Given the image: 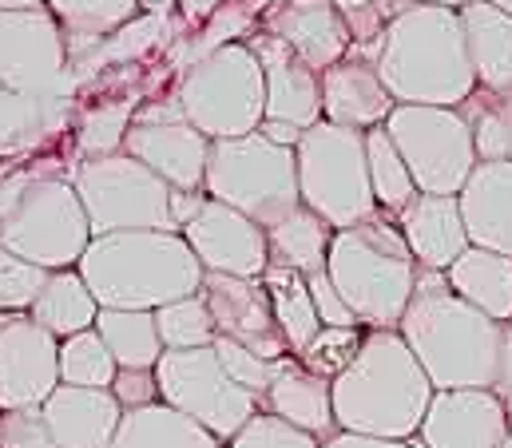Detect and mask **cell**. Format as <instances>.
I'll return each instance as SVG.
<instances>
[{"mask_svg": "<svg viewBox=\"0 0 512 448\" xmlns=\"http://www.w3.org/2000/svg\"><path fill=\"white\" fill-rule=\"evenodd\" d=\"M258 135L266 139V143H274V147H298V139H302V127H294V123H278V119H262L258 123Z\"/></svg>", "mask_w": 512, "mask_h": 448, "instance_id": "50", "label": "cell"}, {"mask_svg": "<svg viewBox=\"0 0 512 448\" xmlns=\"http://www.w3.org/2000/svg\"><path fill=\"white\" fill-rule=\"evenodd\" d=\"M322 448H421L413 441H378V437H354V433H334Z\"/></svg>", "mask_w": 512, "mask_h": 448, "instance_id": "51", "label": "cell"}, {"mask_svg": "<svg viewBox=\"0 0 512 448\" xmlns=\"http://www.w3.org/2000/svg\"><path fill=\"white\" fill-rule=\"evenodd\" d=\"M60 385V341L28 314H0V413L40 409Z\"/></svg>", "mask_w": 512, "mask_h": 448, "instance_id": "14", "label": "cell"}, {"mask_svg": "<svg viewBox=\"0 0 512 448\" xmlns=\"http://www.w3.org/2000/svg\"><path fill=\"white\" fill-rule=\"evenodd\" d=\"M0 448H60L48 433L40 409H8L0 413Z\"/></svg>", "mask_w": 512, "mask_h": 448, "instance_id": "45", "label": "cell"}, {"mask_svg": "<svg viewBox=\"0 0 512 448\" xmlns=\"http://www.w3.org/2000/svg\"><path fill=\"white\" fill-rule=\"evenodd\" d=\"M306 286H310V298H314V314H318V322H322V326H338V330H350V326H358V322H354V314H350V306L338 298L334 282L326 278V270H322V274H314V278H306Z\"/></svg>", "mask_w": 512, "mask_h": 448, "instance_id": "47", "label": "cell"}, {"mask_svg": "<svg viewBox=\"0 0 512 448\" xmlns=\"http://www.w3.org/2000/svg\"><path fill=\"white\" fill-rule=\"evenodd\" d=\"M374 68L393 104L461 108L477 92L465 28L453 8H405L389 16Z\"/></svg>", "mask_w": 512, "mask_h": 448, "instance_id": "3", "label": "cell"}, {"mask_svg": "<svg viewBox=\"0 0 512 448\" xmlns=\"http://www.w3.org/2000/svg\"><path fill=\"white\" fill-rule=\"evenodd\" d=\"M211 139L199 135L187 119H131L124 155L159 175L171 191H203Z\"/></svg>", "mask_w": 512, "mask_h": 448, "instance_id": "18", "label": "cell"}, {"mask_svg": "<svg viewBox=\"0 0 512 448\" xmlns=\"http://www.w3.org/2000/svg\"><path fill=\"white\" fill-rule=\"evenodd\" d=\"M44 282H48V270L0 246V314H28Z\"/></svg>", "mask_w": 512, "mask_h": 448, "instance_id": "42", "label": "cell"}, {"mask_svg": "<svg viewBox=\"0 0 512 448\" xmlns=\"http://www.w3.org/2000/svg\"><path fill=\"white\" fill-rule=\"evenodd\" d=\"M92 242L68 179H20L0 203V246L40 270H76Z\"/></svg>", "mask_w": 512, "mask_h": 448, "instance_id": "7", "label": "cell"}, {"mask_svg": "<svg viewBox=\"0 0 512 448\" xmlns=\"http://www.w3.org/2000/svg\"><path fill=\"white\" fill-rule=\"evenodd\" d=\"M255 52L258 68H262V119H278V123H294V127H314L322 119V96H318V72L306 68L282 40L251 32L243 40Z\"/></svg>", "mask_w": 512, "mask_h": 448, "instance_id": "20", "label": "cell"}, {"mask_svg": "<svg viewBox=\"0 0 512 448\" xmlns=\"http://www.w3.org/2000/svg\"><path fill=\"white\" fill-rule=\"evenodd\" d=\"M469 64L477 76V88L489 96L512 92V16L493 8L489 0H469L461 12Z\"/></svg>", "mask_w": 512, "mask_h": 448, "instance_id": "26", "label": "cell"}, {"mask_svg": "<svg viewBox=\"0 0 512 448\" xmlns=\"http://www.w3.org/2000/svg\"><path fill=\"white\" fill-rule=\"evenodd\" d=\"M362 337L366 334H362L358 326H350V330L322 326L318 334L306 341V349L298 353V361H302V369H310L314 377L334 381V377H338V373H346V369H350V361L358 357Z\"/></svg>", "mask_w": 512, "mask_h": 448, "instance_id": "41", "label": "cell"}, {"mask_svg": "<svg viewBox=\"0 0 512 448\" xmlns=\"http://www.w3.org/2000/svg\"><path fill=\"white\" fill-rule=\"evenodd\" d=\"M116 361L96 330H84L76 337L60 341V385H80V389H108L116 377Z\"/></svg>", "mask_w": 512, "mask_h": 448, "instance_id": "38", "label": "cell"}, {"mask_svg": "<svg viewBox=\"0 0 512 448\" xmlns=\"http://www.w3.org/2000/svg\"><path fill=\"white\" fill-rule=\"evenodd\" d=\"M469 0H389V16H397V12H405V8H453V12H461Z\"/></svg>", "mask_w": 512, "mask_h": 448, "instance_id": "53", "label": "cell"}, {"mask_svg": "<svg viewBox=\"0 0 512 448\" xmlns=\"http://www.w3.org/2000/svg\"><path fill=\"white\" fill-rule=\"evenodd\" d=\"M457 207L469 246L512 258V163H477L457 195Z\"/></svg>", "mask_w": 512, "mask_h": 448, "instance_id": "24", "label": "cell"}, {"mask_svg": "<svg viewBox=\"0 0 512 448\" xmlns=\"http://www.w3.org/2000/svg\"><path fill=\"white\" fill-rule=\"evenodd\" d=\"M179 36H183V24H179L175 12H139V16H131L124 28H116L100 48H92L80 60H72L68 76L88 80V76H100L108 68H124V64H135L147 52L171 48Z\"/></svg>", "mask_w": 512, "mask_h": 448, "instance_id": "27", "label": "cell"}, {"mask_svg": "<svg viewBox=\"0 0 512 448\" xmlns=\"http://www.w3.org/2000/svg\"><path fill=\"white\" fill-rule=\"evenodd\" d=\"M139 4V12H171L179 0H135Z\"/></svg>", "mask_w": 512, "mask_h": 448, "instance_id": "54", "label": "cell"}, {"mask_svg": "<svg viewBox=\"0 0 512 448\" xmlns=\"http://www.w3.org/2000/svg\"><path fill=\"white\" fill-rule=\"evenodd\" d=\"M262 401H266V413L282 417L286 425H294V429H302L318 441H330L338 433L334 405H330V381L302 369L298 357L274 361V377H270Z\"/></svg>", "mask_w": 512, "mask_h": 448, "instance_id": "25", "label": "cell"}, {"mask_svg": "<svg viewBox=\"0 0 512 448\" xmlns=\"http://www.w3.org/2000/svg\"><path fill=\"white\" fill-rule=\"evenodd\" d=\"M112 448H223L219 437H211L203 425H195L191 417L167 409L163 401L128 409Z\"/></svg>", "mask_w": 512, "mask_h": 448, "instance_id": "31", "label": "cell"}, {"mask_svg": "<svg viewBox=\"0 0 512 448\" xmlns=\"http://www.w3.org/2000/svg\"><path fill=\"white\" fill-rule=\"evenodd\" d=\"M108 393L120 401V409H143L159 401V385H155V369H116Z\"/></svg>", "mask_w": 512, "mask_h": 448, "instance_id": "46", "label": "cell"}, {"mask_svg": "<svg viewBox=\"0 0 512 448\" xmlns=\"http://www.w3.org/2000/svg\"><path fill=\"white\" fill-rule=\"evenodd\" d=\"M227 448H322V441L302 433V429H294V425H286L282 417L258 409L255 417L227 441Z\"/></svg>", "mask_w": 512, "mask_h": 448, "instance_id": "43", "label": "cell"}, {"mask_svg": "<svg viewBox=\"0 0 512 448\" xmlns=\"http://www.w3.org/2000/svg\"><path fill=\"white\" fill-rule=\"evenodd\" d=\"M397 155L405 159L417 195H461L477 167L473 131L457 108L397 104L382 123Z\"/></svg>", "mask_w": 512, "mask_h": 448, "instance_id": "11", "label": "cell"}, {"mask_svg": "<svg viewBox=\"0 0 512 448\" xmlns=\"http://www.w3.org/2000/svg\"><path fill=\"white\" fill-rule=\"evenodd\" d=\"M397 334L437 393L497 389L505 322H493L457 298L441 270H417L413 298L397 322Z\"/></svg>", "mask_w": 512, "mask_h": 448, "instance_id": "1", "label": "cell"}, {"mask_svg": "<svg viewBox=\"0 0 512 448\" xmlns=\"http://www.w3.org/2000/svg\"><path fill=\"white\" fill-rule=\"evenodd\" d=\"M175 100L183 108V119L211 143L258 131L266 92L255 52L247 44H227L211 52L183 72Z\"/></svg>", "mask_w": 512, "mask_h": 448, "instance_id": "9", "label": "cell"}, {"mask_svg": "<svg viewBox=\"0 0 512 448\" xmlns=\"http://www.w3.org/2000/svg\"><path fill=\"white\" fill-rule=\"evenodd\" d=\"M131 119H135V100H128V96L88 108L80 115V127H76V143H80L84 159L124 151V135H128Z\"/></svg>", "mask_w": 512, "mask_h": 448, "instance_id": "39", "label": "cell"}, {"mask_svg": "<svg viewBox=\"0 0 512 448\" xmlns=\"http://www.w3.org/2000/svg\"><path fill=\"white\" fill-rule=\"evenodd\" d=\"M489 4H493V8H501V12H509V16H512V0H489Z\"/></svg>", "mask_w": 512, "mask_h": 448, "instance_id": "58", "label": "cell"}, {"mask_svg": "<svg viewBox=\"0 0 512 448\" xmlns=\"http://www.w3.org/2000/svg\"><path fill=\"white\" fill-rule=\"evenodd\" d=\"M274 4H282V0H251V12L262 16V12H266V8H274Z\"/></svg>", "mask_w": 512, "mask_h": 448, "instance_id": "56", "label": "cell"}, {"mask_svg": "<svg viewBox=\"0 0 512 448\" xmlns=\"http://www.w3.org/2000/svg\"><path fill=\"white\" fill-rule=\"evenodd\" d=\"M76 274L100 310H159L199 294L203 266L183 234L171 230H120L88 242Z\"/></svg>", "mask_w": 512, "mask_h": 448, "instance_id": "4", "label": "cell"}, {"mask_svg": "<svg viewBox=\"0 0 512 448\" xmlns=\"http://www.w3.org/2000/svg\"><path fill=\"white\" fill-rule=\"evenodd\" d=\"M318 96H322L326 123L354 127V131L382 127L389 112L397 108L393 96L385 92L374 60H358V56H342L338 64L318 72Z\"/></svg>", "mask_w": 512, "mask_h": 448, "instance_id": "21", "label": "cell"}, {"mask_svg": "<svg viewBox=\"0 0 512 448\" xmlns=\"http://www.w3.org/2000/svg\"><path fill=\"white\" fill-rule=\"evenodd\" d=\"M199 298L207 302V314L215 322V337H231L247 345L262 361L290 357L286 337L274 322L270 298L258 278H231V274H203Z\"/></svg>", "mask_w": 512, "mask_h": 448, "instance_id": "15", "label": "cell"}, {"mask_svg": "<svg viewBox=\"0 0 512 448\" xmlns=\"http://www.w3.org/2000/svg\"><path fill=\"white\" fill-rule=\"evenodd\" d=\"M445 282L453 286L457 298H465L493 322H512V258L469 246L445 270Z\"/></svg>", "mask_w": 512, "mask_h": 448, "instance_id": "28", "label": "cell"}, {"mask_svg": "<svg viewBox=\"0 0 512 448\" xmlns=\"http://www.w3.org/2000/svg\"><path fill=\"white\" fill-rule=\"evenodd\" d=\"M330 238L334 230L322 223L314 211H306L302 203L282 215L274 226H266V250L270 262L298 270L302 278H314L326 270V254H330Z\"/></svg>", "mask_w": 512, "mask_h": 448, "instance_id": "32", "label": "cell"}, {"mask_svg": "<svg viewBox=\"0 0 512 448\" xmlns=\"http://www.w3.org/2000/svg\"><path fill=\"white\" fill-rule=\"evenodd\" d=\"M92 238L100 234H120V230H171V187L151 175L143 163H135L131 155L116 151V155H100V159H80L76 175L68 179Z\"/></svg>", "mask_w": 512, "mask_h": 448, "instance_id": "10", "label": "cell"}, {"mask_svg": "<svg viewBox=\"0 0 512 448\" xmlns=\"http://www.w3.org/2000/svg\"><path fill=\"white\" fill-rule=\"evenodd\" d=\"M501 448H512V421H509V429H505V441H501Z\"/></svg>", "mask_w": 512, "mask_h": 448, "instance_id": "59", "label": "cell"}, {"mask_svg": "<svg viewBox=\"0 0 512 448\" xmlns=\"http://www.w3.org/2000/svg\"><path fill=\"white\" fill-rule=\"evenodd\" d=\"M203 203H207V195H203V191H171V203H167V211H171V226H175V230H183V226L203 211Z\"/></svg>", "mask_w": 512, "mask_h": 448, "instance_id": "48", "label": "cell"}, {"mask_svg": "<svg viewBox=\"0 0 512 448\" xmlns=\"http://www.w3.org/2000/svg\"><path fill=\"white\" fill-rule=\"evenodd\" d=\"M397 230L421 270L445 274L469 250V234L453 195H413L397 211Z\"/></svg>", "mask_w": 512, "mask_h": 448, "instance_id": "22", "label": "cell"}, {"mask_svg": "<svg viewBox=\"0 0 512 448\" xmlns=\"http://www.w3.org/2000/svg\"><path fill=\"white\" fill-rule=\"evenodd\" d=\"M512 385V322H505V334H501V369H497V389L493 393H505Z\"/></svg>", "mask_w": 512, "mask_h": 448, "instance_id": "52", "label": "cell"}, {"mask_svg": "<svg viewBox=\"0 0 512 448\" xmlns=\"http://www.w3.org/2000/svg\"><path fill=\"white\" fill-rule=\"evenodd\" d=\"M505 429L509 413L493 389H445L433 393L417 441L421 448H501Z\"/></svg>", "mask_w": 512, "mask_h": 448, "instance_id": "17", "label": "cell"}, {"mask_svg": "<svg viewBox=\"0 0 512 448\" xmlns=\"http://www.w3.org/2000/svg\"><path fill=\"white\" fill-rule=\"evenodd\" d=\"M96 314H100V306H96L92 290L84 286V278L76 270H52L48 282L40 286L32 310H28V318L36 326H44L56 341L92 330Z\"/></svg>", "mask_w": 512, "mask_h": 448, "instance_id": "30", "label": "cell"}, {"mask_svg": "<svg viewBox=\"0 0 512 448\" xmlns=\"http://www.w3.org/2000/svg\"><path fill=\"white\" fill-rule=\"evenodd\" d=\"M155 385H159V401L167 409L191 417L219 441H231L258 413V397L239 389L223 373L211 345L163 349V357L155 361Z\"/></svg>", "mask_w": 512, "mask_h": 448, "instance_id": "12", "label": "cell"}, {"mask_svg": "<svg viewBox=\"0 0 512 448\" xmlns=\"http://www.w3.org/2000/svg\"><path fill=\"white\" fill-rule=\"evenodd\" d=\"M68 48L56 16L36 8H0V88L16 96H72Z\"/></svg>", "mask_w": 512, "mask_h": 448, "instance_id": "13", "label": "cell"}, {"mask_svg": "<svg viewBox=\"0 0 512 448\" xmlns=\"http://www.w3.org/2000/svg\"><path fill=\"white\" fill-rule=\"evenodd\" d=\"M203 195L266 230L302 203L294 151L266 143L258 131L239 139H215L207 151Z\"/></svg>", "mask_w": 512, "mask_h": 448, "instance_id": "8", "label": "cell"}, {"mask_svg": "<svg viewBox=\"0 0 512 448\" xmlns=\"http://www.w3.org/2000/svg\"><path fill=\"white\" fill-rule=\"evenodd\" d=\"M44 0H0V8H36Z\"/></svg>", "mask_w": 512, "mask_h": 448, "instance_id": "55", "label": "cell"}, {"mask_svg": "<svg viewBox=\"0 0 512 448\" xmlns=\"http://www.w3.org/2000/svg\"><path fill=\"white\" fill-rule=\"evenodd\" d=\"M366 167H370V187H374L378 211L397 215V211L417 195L413 175H409L405 159L397 155L393 139L385 135V127H370V131H366Z\"/></svg>", "mask_w": 512, "mask_h": 448, "instance_id": "36", "label": "cell"}, {"mask_svg": "<svg viewBox=\"0 0 512 448\" xmlns=\"http://www.w3.org/2000/svg\"><path fill=\"white\" fill-rule=\"evenodd\" d=\"M68 96H16L0 88V143L36 139L68 119Z\"/></svg>", "mask_w": 512, "mask_h": 448, "instance_id": "37", "label": "cell"}, {"mask_svg": "<svg viewBox=\"0 0 512 448\" xmlns=\"http://www.w3.org/2000/svg\"><path fill=\"white\" fill-rule=\"evenodd\" d=\"M211 349H215L223 373H227L239 389L255 393L258 401H262V393H266V385H270V377H274V361H262L258 353H251L247 345H239V341H231V337H215Z\"/></svg>", "mask_w": 512, "mask_h": 448, "instance_id": "44", "label": "cell"}, {"mask_svg": "<svg viewBox=\"0 0 512 448\" xmlns=\"http://www.w3.org/2000/svg\"><path fill=\"white\" fill-rule=\"evenodd\" d=\"M155 330H159L163 349H203V345H215V322H211L207 302L199 294L179 298L171 306H159L155 310Z\"/></svg>", "mask_w": 512, "mask_h": 448, "instance_id": "40", "label": "cell"}, {"mask_svg": "<svg viewBox=\"0 0 512 448\" xmlns=\"http://www.w3.org/2000/svg\"><path fill=\"white\" fill-rule=\"evenodd\" d=\"M433 385L397 330H370L346 373L330 381V405L338 433L409 441L417 437Z\"/></svg>", "mask_w": 512, "mask_h": 448, "instance_id": "2", "label": "cell"}, {"mask_svg": "<svg viewBox=\"0 0 512 448\" xmlns=\"http://www.w3.org/2000/svg\"><path fill=\"white\" fill-rule=\"evenodd\" d=\"M40 417L60 448H112L124 409L108 389L56 385L40 405Z\"/></svg>", "mask_w": 512, "mask_h": 448, "instance_id": "23", "label": "cell"}, {"mask_svg": "<svg viewBox=\"0 0 512 448\" xmlns=\"http://www.w3.org/2000/svg\"><path fill=\"white\" fill-rule=\"evenodd\" d=\"M294 171L302 207L330 230H346L378 215L366 167V131L318 119L294 147Z\"/></svg>", "mask_w": 512, "mask_h": 448, "instance_id": "6", "label": "cell"}, {"mask_svg": "<svg viewBox=\"0 0 512 448\" xmlns=\"http://www.w3.org/2000/svg\"><path fill=\"white\" fill-rule=\"evenodd\" d=\"M44 8L60 24L68 64L100 48L116 28H124L131 16H139L135 0H44Z\"/></svg>", "mask_w": 512, "mask_h": 448, "instance_id": "29", "label": "cell"}, {"mask_svg": "<svg viewBox=\"0 0 512 448\" xmlns=\"http://www.w3.org/2000/svg\"><path fill=\"white\" fill-rule=\"evenodd\" d=\"M258 32L282 40L314 72H326L350 52L346 20L330 0H282L258 16Z\"/></svg>", "mask_w": 512, "mask_h": 448, "instance_id": "19", "label": "cell"}, {"mask_svg": "<svg viewBox=\"0 0 512 448\" xmlns=\"http://www.w3.org/2000/svg\"><path fill=\"white\" fill-rule=\"evenodd\" d=\"M199 258L203 274H231V278H262L270 266L266 250V230L251 223L247 215L207 199L203 211L179 230Z\"/></svg>", "mask_w": 512, "mask_h": 448, "instance_id": "16", "label": "cell"}, {"mask_svg": "<svg viewBox=\"0 0 512 448\" xmlns=\"http://www.w3.org/2000/svg\"><path fill=\"white\" fill-rule=\"evenodd\" d=\"M417 262L401 238L393 219L382 211L374 219L346 230H334L330 254H326V278L334 282L338 298L350 306L358 326L370 330H397L413 282H417Z\"/></svg>", "mask_w": 512, "mask_h": 448, "instance_id": "5", "label": "cell"}, {"mask_svg": "<svg viewBox=\"0 0 512 448\" xmlns=\"http://www.w3.org/2000/svg\"><path fill=\"white\" fill-rule=\"evenodd\" d=\"M92 330L108 345L120 369H155V361L163 357V341L151 310H100Z\"/></svg>", "mask_w": 512, "mask_h": 448, "instance_id": "34", "label": "cell"}, {"mask_svg": "<svg viewBox=\"0 0 512 448\" xmlns=\"http://www.w3.org/2000/svg\"><path fill=\"white\" fill-rule=\"evenodd\" d=\"M223 4H231V0H179V4H175V16H179V24L191 32V28H199L207 16H215Z\"/></svg>", "mask_w": 512, "mask_h": 448, "instance_id": "49", "label": "cell"}, {"mask_svg": "<svg viewBox=\"0 0 512 448\" xmlns=\"http://www.w3.org/2000/svg\"><path fill=\"white\" fill-rule=\"evenodd\" d=\"M258 282H262V290H266V298H270L274 322H278V330L286 337L290 357H298V353L306 349V341L322 330V322H318V314H314V298H310L306 278H302L298 270H290V266L270 262Z\"/></svg>", "mask_w": 512, "mask_h": 448, "instance_id": "33", "label": "cell"}, {"mask_svg": "<svg viewBox=\"0 0 512 448\" xmlns=\"http://www.w3.org/2000/svg\"><path fill=\"white\" fill-rule=\"evenodd\" d=\"M457 112L465 115L473 131L477 163H512V92L489 96L477 88Z\"/></svg>", "mask_w": 512, "mask_h": 448, "instance_id": "35", "label": "cell"}, {"mask_svg": "<svg viewBox=\"0 0 512 448\" xmlns=\"http://www.w3.org/2000/svg\"><path fill=\"white\" fill-rule=\"evenodd\" d=\"M497 397L505 401V413H509V421H512V385H509V389H505V393H497Z\"/></svg>", "mask_w": 512, "mask_h": 448, "instance_id": "57", "label": "cell"}]
</instances>
